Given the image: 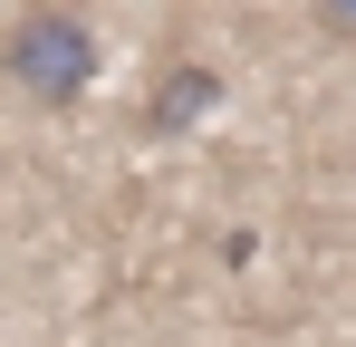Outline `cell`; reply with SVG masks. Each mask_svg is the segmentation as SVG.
<instances>
[{"label":"cell","instance_id":"6da1fadb","mask_svg":"<svg viewBox=\"0 0 356 347\" xmlns=\"http://www.w3.org/2000/svg\"><path fill=\"white\" fill-rule=\"evenodd\" d=\"M10 87L19 97H39V107H77L87 87H97V29H87V10H67V0H29L19 20H10Z\"/></svg>","mask_w":356,"mask_h":347},{"label":"cell","instance_id":"7a4b0ae2","mask_svg":"<svg viewBox=\"0 0 356 347\" xmlns=\"http://www.w3.org/2000/svg\"><path fill=\"white\" fill-rule=\"evenodd\" d=\"M222 107V77L212 68H164V87H154V135H183V125H202V116Z\"/></svg>","mask_w":356,"mask_h":347},{"label":"cell","instance_id":"3957f363","mask_svg":"<svg viewBox=\"0 0 356 347\" xmlns=\"http://www.w3.org/2000/svg\"><path fill=\"white\" fill-rule=\"evenodd\" d=\"M308 10H318V29H327L337 49H356V0H308Z\"/></svg>","mask_w":356,"mask_h":347}]
</instances>
